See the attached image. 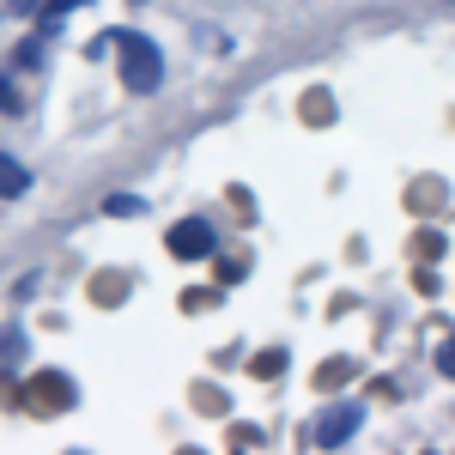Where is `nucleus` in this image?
Here are the masks:
<instances>
[{
  "label": "nucleus",
  "mask_w": 455,
  "mask_h": 455,
  "mask_svg": "<svg viewBox=\"0 0 455 455\" xmlns=\"http://www.w3.org/2000/svg\"><path fill=\"white\" fill-rule=\"evenodd\" d=\"M25 358V334L19 328H0V364H19Z\"/></svg>",
  "instance_id": "423d86ee"
},
{
  "label": "nucleus",
  "mask_w": 455,
  "mask_h": 455,
  "mask_svg": "<svg viewBox=\"0 0 455 455\" xmlns=\"http://www.w3.org/2000/svg\"><path fill=\"white\" fill-rule=\"evenodd\" d=\"M134 6H140V0H134Z\"/></svg>",
  "instance_id": "ddd939ff"
},
{
  "label": "nucleus",
  "mask_w": 455,
  "mask_h": 455,
  "mask_svg": "<svg viewBox=\"0 0 455 455\" xmlns=\"http://www.w3.org/2000/svg\"><path fill=\"white\" fill-rule=\"evenodd\" d=\"M31 407L36 413H68L73 407V383L68 377H36L31 383Z\"/></svg>",
  "instance_id": "20e7f679"
},
{
  "label": "nucleus",
  "mask_w": 455,
  "mask_h": 455,
  "mask_svg": "<svg viewBox=\"0 0 455 455\" xmlns=\"http://www.w3.org/2000/svg\"><path fill=\"white\" fill-rule=\"evenodd\" d=\"M450 6H455V0H450Z\"/></svg>",
  "instance_id": "4468645a"
},
{
  "label": "nucleus",
  "mask_w": 455,
  "mask_h": 455,
  "mask_svg": "<svg viewBox=\"0 0 455 455\" xmlns=\"http://www.w3.org/2000/svg\"><path fill=\"white\" fill-rule=\"evenodd\" d=\"M358 425H364V407H358V401H328V407L315 413V425H310V443L315 450H340Z\"/></svg>",
  "instance_id": "f03ea898"
},
{
  "label": "nucleus",
  "mask_w": 455,
  "mask_h": 455,
  "mask_svg": "<svg viewBox=\"0 0 455 455\" xmlns=\"http://www.w3.org/2000/svg\"><path fill=\"white\" fill-rule=\"evenodd\" d=\"M164 249H171L176 261H207L212 255V225L207 219H176L171 237H164Z\"/></svg>",
  "instance_id": "7ed1b4c3"
},
{
  "label": "nucleus",
  "mask_w": 455,
  "mask_h": 455,
  "mask_svg": "<svg viewBox=\"0 0 455 455\" xmlns=\"http://www.w3.org/2000/svg\"><path fill=\"white\" fill-rule=\"evenodd\" d=\"M0 116H19V92H12V79L0 73Z\"/></svg>",
  "instance_id": "9d476101"
},
{
  "label": "nucleus",
  "mask_w": 455,
  "mask_h": 455,
  "mask_svg": "<svg viewBox=\"0 0 455 455\" xmlns=\"http://www.w3.org/2000/svg\"><path fill=\"white\" fill-rule=\"evenodd\" d=\"M109 49H122V85L128 92H158L164 85V61H158V43H146L134 31H109Z\"/></svg>",
  "instance_id": "f257e3e1"
},
{
  "label": "nucleus",
  "mask_w": 455,
  "mask_h": 455,
  "mask_svg": "<svg viewBox=\"0 0 455 455\" xmlns=\"http://www.w3.org/2000/svg\"><path fill=\"white\" fill-rule=\"evenodd\" d=\"M25 188H31V171H25L19 158H6V152H0V201H19Z\"/></svg>",
  "instance_id": "39448f33"
},
{
  "label": "nucleus",
  "mask_w": 455,
  "mask_h": 455,
  "mask_svg": "<svg viewBox=\"0 0 455 455\" xmlns=\"http://www.w3.org/2000/svg\"><path fill=\"white\" fill-rule=\"evenodd\" d=\"M19 68H43V36H31V43H19V55H12Z\"/></svg>",
  "instance_id": "6e6552de"
},
{
  "label": "nucleus",
  "mask_w": 455,
  "mask_h": 455,
  "mask_svg": "<svg viewBox=\"0 0 455 455\" xmlns=\"http://www.w3.org/2000/svg\"><path fill=\"white\" fill-rule=\"evenodd\" d=\"M104 212H116V219H134V212H146V201H140V195H109Z\"/></svg>",
  "instance_id": "0eeeda50"
},
{
  "label": "nucleus",
  "mask_w": 455,
  "mask_h": 455,
  "mask_svg": "<svg viewBox=\"0 0 455 455\" xmlns=\"http://www.w3.org/2000/svg\"><path fill=\"white\" fill-rule=\"evenodd\" d=\"M182 310H219V291H188Z\"/></svg>",
  "instance_id": "1a4fd4ad"
},
{
  "label": "nucleus",
  "mask_w": 455,
  "mask_h": 455,
  "mask_svg": "<svg viewBox=\"0 0 455 455\" xmlns=\"http://www.w3.org/2000/svg\"><path fill=\"white\" fill-rule=\"evenodd\" d=\"M437 371L455 383V340H443V347H437Z\"/></svg>",
  "instance_id": "9b49d317"
},
{
  "label": "nucleus",
  "mask_w": 455,
  "mask_h": 455,
  "mask_svg": "<svg viewBox=\"0 0 455 455\" xmlns=\"http://www.w3.org/2000/svg\"><path fill=\"white\" fill-rule=\"evenodd\" d=\"M73 6H92V0H43V12H49V19H61V12H73Z\"/></svg>",
  "instance_id": "f8f14e48"
}]
</instances>
